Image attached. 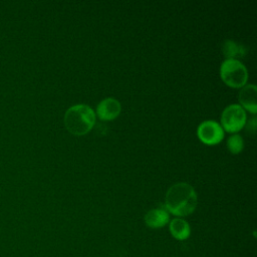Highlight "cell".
I'll return each instance as SVG.
<instances>
[{"mask_svg":"<svg viewBox=\"0 0 257 257\" xmlns=\"http://www.w3.org/2000/svg\"><path fill=\"white\" fill-rule=\"evenodd\" d=\"M197 206V194L188 183H176L171 186L166 195V208L176 216H187L194 212Z\"/></svg>","mask_w":257,"mask_h":257,"instance_id":"obj_1","label":"cell"},{"mask_svg":"<svg viewBox=\"0 0 257 257\" xmlns=\"http://www.w3.org/2000/svg\"><path fill=\"white\" fill-rule=\"evenodd\" d=\"M95 123V113L86 104H75L69 107L64 114V124L68 132L75 136L88 133Z\"/></svg>","mask_w":257,"mask_h":257,"instance_id":"obj_2","label":"cell"},{"mask_svg":"<svg viewBox=\"0 0 257 257\" xmlns=\"http://www.w3.org/2000/svg\"><path fill=\"white\" fill-rule=\"evenodd\" d=\"M223 81L231 87H242L248 79V71L245 65L238 59H225L220 67Z\"/></svg>","mask_w":257,"mask_h":257,"instance_id":"obj_3","label":"cell"},{"mask_svg":"<svg viewBox=\"0 0 257 257\" xmlns=\"http://www.w3.org/2000/svg\"><path fill=\"white\" fill-rule=\"evenodd\" d=\"M222 128L228 133H237L246 123V112L240 104H230L221 115Z\"/></svg>","mask_w":257,"mask_h":257,"instance_id":"obj_4","label":"cell"},{"mask_svg":"<svg viewBox=\"0 0 257 257\" xmlns=\"http://www.w3.org/2000/svg\"><path fill=\"white\" fill-rule=\"evenodd\" d=\"M199 139L206 145H216L224 138V130L215 120H204L198 126Z\"/></svg>","mask_w":257,"mask_h":257,"instance_id":"obj_5","label":"cell"},{"mask_svg":"<svg viewBox=\"0 0 257 257\" xmlns=\"http://www.w3.org/2000/svg\"><path fill=\"white\" fill-rule=\"evenodd\" d=\"M121 106L117 99L107 97L102 99L96 106V114L101 120H111L120 112Z\"/></svg>","mask_w":257,"mask_h":257,"instance_id":"obj_6","label":"cell"},{"mask_svg":"<svg viewBox=\"0 0 257 257\" xmlns=\"http://www.w3.org/2000/svg\"><path fill=\"white\" fill-rule=\"evenodd\" d=\"M257 87L255 84H245L239 92V102L251 113L255 114L257 111Z\"/></svg>","mask_w":257,"mask_h":257,"instance_id":"obj_7","label":"cell"},{"mask_svg":"<svg viewBox=\"0 0 257 257\" xmlns=\"http://www.w3.org/2000/svg\"><path fill=\"white\" fill-rule=\"evenodd\" d=\"M169 214L166 209L157 208L150 210L145 216L146 224L151 228L164 227L169 222Z\"/></svg>","mask_w":257,"mask_h":257,"instance_id":"obj_8","label":"cell"},{"mask_svg":"<svg viewBox=\"0 0 257 257\" xmlns=\"http://www.w3.org/2000/svg\"><path fill=\"white\" fill-rule=\"evenodd\" d=\"M170 231L178 240H185L190 236L191 229L187 221L181 218H176L170 223Z\"/></svg>","mask_w":257,"mask_h":257,"instance_id":"obj_9","label":"cell"},{"mask_svg":"<svg viewBox=\"0 0 257 257\" xmlns=\"http://www.w3.org/2000/svg\"><path fill=\"white\" fill-rule=\"evenodd\" d=\"M222 51L227 59H235V57H243L246 53V48L233 40H226L223 43Z\"/></svg>","mask_w":257,"mask_h":257,"instance_id":"obj_10","label":"cell"},{"mask_svg":"<svg viewBox=\"0 0 257 257\" xmlns=\"http://www.w3.org/2000/svg\"><path fill=\"white\" fill-rule=\"evenodd\" d=\"M227 147L232 154H239L244 148V141L241 136L232 135L227 140Z\"/></svg>","mask_w":257,"mask_h":257,"instance_id":"obj_11","label":"cell"},{"mask_svg":"<svg viewBox=\"0 0 257 257\" xmlns=\"http://www.w3.org/2000/svg\"><path fill=\"white\" fill-rule=\"evenodd\" d=\"M251 120H252V121H249V123L247 124V127H248V130H249V128H252L253 132H254V131H255V126H256V125H255V118H252Z\"/></svg>","mask_w":257,"mask_h":257,"instance_id":"obj_12","label":"cell"}]
</instances>
